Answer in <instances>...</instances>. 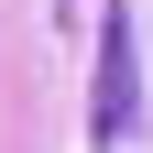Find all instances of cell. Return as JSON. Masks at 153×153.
<instances>
[{"mask_svg":"<svg viewBox=\"0 0 153 153\" xmlns=\"http://www.w3.org/2000/svg\"><path fill=\"white\" fill-rule=\"evenodd\" d=\"M142 120V55H131V0H99V109H88V142L120 153Z\"/></svg>","mask_w":153,"mask_h":153,"instance_id":"6da1fadb","label":"cell"}]
</instances>
